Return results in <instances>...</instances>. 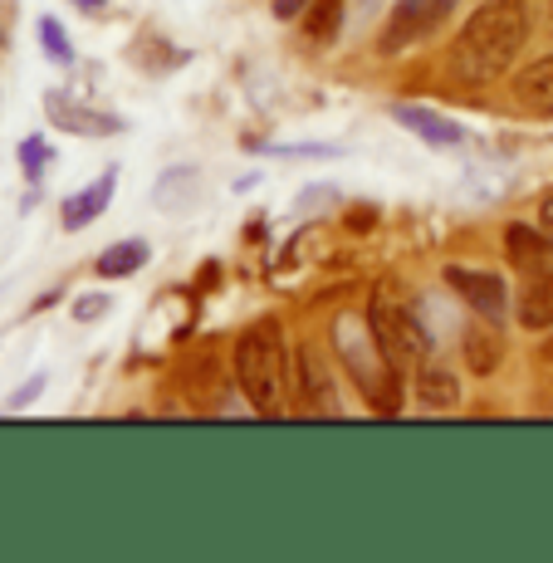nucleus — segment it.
<instances>
[{
    "label": "nucleus",
    "instance_id": "27",
    "mask_svg": "<svg viewBox=\"0 0 553 563\" xmlns=\"http://www.w3.org/2000/svg\"><path fill=\"white\" fill-rule=\"evenodd\" d=\"M79 10H99V5H108V0H74Z\"/></svg>",
    "mask_w": 553,
    "mask_h": 563
},
{
    "label": "nucleus",
    "instance_id": "23",
    "mask_svg": "<svg viewBox=\"0 0 553 563\" xmlns=\"http://www.w3.org/2000/svg\"><path fill=\"white\" fill-rule=\"evenodd\" d=\"M40 393H45V377H30V383H25V387H20V393H15V397H10V407H25V402H30V397H40Z\"/></svg>",
    "mask_w": 553,
    "mask_h": 563
},
{
    "label": "nucleus",
    "instance_id": "19",
    "mask_svg": "<svg viewBox=\"0 0 553 563\" xmlns=\"http://www.w3.org/2000/svg\"><path fill=\"white\" fill-rule=\"evenodd\" d=\"M40 45H45V54L54 64H74V45H69V35H64V25L54 15L40 20Z\"/></svg>",
    "mask_w": 553,
    "mask_h": 563
},
{
    "label": "nucleus",
    "instance_id": "3",
    "mask_svg": "<svg viewBox=\"0 0 553 563\" xmlns=\"http://www.w3.org/2000/svg\"><path fill=\"white\" fill-rule=\"evenodd\" d=\"M235 377H241V393L251 397L259 417H279L285 411V358H279L275 323L245 329L241 349H235Z\"/></svg>",
    "mask_w": 553,
    "mask_h": 563
},
{
    "label": "nucleus",
    "instance_id": "22",
    "mask_svg": "<svg viewBox=\"0 0 553 563\" xmlns=\"http://www.w3.org/2000/svg\"><path fill=\"white\" fill-rule=\"evenodd\" d=\"M333 201H339V191H333V187H319V191H303V197H299V206H303V211H309V206H333Z\"/></svg>",
    "mask_w": 553,
    "mask_h": 563
},
{
    "label": "nucleus",
    "instance_id": "14",
    "mask_svg": "<svg viewBox=\"0 0 553 563\" xmlns=\"http://www.w3.org/2000/svg\"><path fill=\"white\" fill-rule=\"evenodd\" d=\"M417 402L431 407V411L461 407V383H455L451 367H436V363H421L417 367Z\"/></svg>",
    "mask_w": 553,
    "mask_h": 563
},
{
    "label": "nucleus",
    "instance_id": "5",
    "mask_svg": "<svg viewBox=\"0 0 553 563\" xmlns=\"http://www.w3.org/2000/svg\"><path fill=\"white\" fill-rule=\"evenodd\" d=\"M451 5L455 0H397L387 25H383V35H377V54L392 59V54L411 49L421 35H431V30L441 25V15H451Z\"/></svg>",
    "mask_w": 553,
    "mask_h": 563
},
{
    "label": "nucleus",
    "instance_id": "21",
    "mask_svg": "<svg viewBox=\"0 0 553 563\" xmlns=\"http://www.w3.org/2000/svg\"><path fill=\"white\" fill-rule=\"evenodd\" d=\"M20 162H25V172H30V177H40V167H45V162H49V147L40 143V137H30V143L20 147Z\"/></svg>",
    "mask_w": 553,
    "mask_h": 563
},
{
    "label": "nucleus",
    "instance_id": "7",
    "mask_svg": "<svg viewBox=\"0 0 553 563\" xmlns=\"http://www.w3.org/2000/svg\"><path fill=\"white\" fill-rule=\"evenodd\" d=\"M505 255H509V265H515L524 279L553 275V235H549V231L509 225V231H505Z\"/></svg>",
    "mask_w": 553,
    "mask_h": 563
},
{
    "label": "nucleus",
    "instance_id": "17",
    "mask_svg": "<svg viewBox=\"0 0 553 563\" xmlns=\"http://www.w3.org/2000/svg\"><path fill=\"white\" fill-rule=\"evenodd\" d=\"M147 265V241H118L99 255V275L103 279H123V275H137Z\"/></svg>",
    "mask_w": 553,
    "mask_h": 563
},
{
    "label": "nucleus",
    "instance_id": "28",
    "mask_svg": "<svg viewBox=\"0 0 553 563\" xmlns=\"http://www.w3.org/2000/svg\"><path fill=\"white\" fill-rule=\"evenodd\" d=\"M549 30H553V0H549Z\"/></svg>",
    "mask_w": 553,
    "mask_h": 563
},
{
    "label": "nucleus",
    "instance_id": "16",
    "mask_svg": "<svg viewBox=\"0 0 553 563\" xmlns=\"http://www.w3.org/2000/svg\"><path fill=\"white\" fill-rule=\"evenodd\" d=\"M343 5H349V0H309V5H303V30H309L313 45H333V40H339Z\"/></svg>",
    "mask_w": 553,
    "mask_h": 563
},
{
    "label": "nucleus",
    "instance_id": "10",
    "mask_svg": "<svg viewBox=\"0 0 553 563\" xmlns=\"http://www.w3.org/2000/svg\"><path fill=\"white\" fill-rule=\"evenodd\" d=\"M49 108V118L64 128V133H89V137H113V133H123V123H118L113 113H93V108H74L69 99H64L59 89L45 99Z\"/></svg>",
    "mask_w": 553,
    "mask_h": 563
},
{
    "label": "nucleus",
    "instance_id": "9",
    "mask_svg": "<svg viewBox=\"0 0 553 563\" xmlns=\"http://www.w3.org/2000/svg\"><path fill=\"white\" fill-rule=\"evenodd\" d=\"M295 377H299V402L309 411H323V417H329V411H333V383H329V367H323V358H319V349H313V343H303V349H299Z\"/></svg>",
    "mask_w": 553,
    "mask_h": 563
},
{
    "label": "nucleus",
    "instance_id": "25",
    "mask_svg": "<svg viewBox=\"0 0 553 563\" xmlns=\"http://www.w3.org/2000/svg\"><path fill=\"white\" fill-rule=\"evenodd\" d=\"M269 5H275V20H295V15H303L309 0H269Z\"/></svg>",
    "mask_w": 553,
    "mask_h": 563
},
{
    "label": "nucleus",
    "instance_id": "15",
    "mask_svg": "<svg viewBox=\"0 0 553 563\" xmlns=\"http://www.w3.org/2000/svg\"><path fill=\"white\" fill-rule=\"evenodd\" d=\"M515 313H519V323H524V329H534V333L553 329V275H534V279H529V285L519 289Z\"/></svg>",
    "mask_w": 553,
    "mask_h": 563
},
{
    "label": "nucleus",
    "instance_id": "11",
    "mask_svg": "<svg viewBox=\"0 0 553 563\" xmlns=\"http://www.w3.org/2000/svg\"><path fill=\"white\" fill-rule=\"evenodd\" d=\"M392 118H397V123H407L411 133H417L421 143H431V147H461V143H465L461 128H455L451 118L431 113V108H411V103H402V108H392Z\"/></svg>",
    "mask_w": 553,
    "mask_h": 563
},
{
    "label": "nucleus",
    "instance_id": "4",
    "mask_svg": "<svg viewBox=\"0 0 553 563\" xmlns=\"http://www.w3.org/2000/svg\"><path fill=\"white\" fill-rule=\"evenodd\" d=\"M367 323H373V333H377V343H383V353H387V363L397 367V373H417L421 363H427V349H431V333L421 329V319L411 313L402 299H392L383 289V295L373 299V313H367Z\"/></svg>",
    "mask_w": 553,
    "mask_h": 563
},
{
    "label": "nucleus",
    "instance_id": "20",
    "mask_svg": "<svg viewBox=\"0 0 553 563\" xmlns=\"http://www.w3.org/2000/svg\"><path fill=\"white\" fill-rule=\"evenodd\" d=\"M108 305H113L108 295H89V299H79V305H74V319L93 323V319H103V313H108Z\"/></svg>",
    "mask_w": 553,
    "mask_h": 563
},
{
    "label": "nucleus",
    "instance_id": "18",
    "mask_svg": "<svg viewBox=\"0 0 553 563\" xmlns=\"http://www.w3.org/2000/svg\"><path fill=\"white\" fill-rule=\"evenodd\" d=\"M157 206H167V211H181L191 197H197V177H191L187 167H177V172H167V181H157Z\"/></svg>",
    "mask_w": 553,
    "mask_h": 563
},
{
    "label": "nucleus",
    "instance_id": "1",
    "mask_svg": "<svg viewBox=\"0 0 553 563\" xmlns=\"http://www.w3.org/2000/svg\"><path fill=\"white\" fill-rule=\"evenodd\" d=\"M529 30H534V5L529 0H485L461 25L451 45V69L461 84H490L509 74V64L524 54Z\"/></svg>",
    "mask_w": 553,
    "mask_h": 563
},
{
    "label": "nucleus",
    "instance_id": "6",
    "mask_svg": "<svg viewBox=\"0 0 553 563\" xmlns=\"http://www.w3.org/2000/svg\"><path fill=\"white\" fill-rule=\"evenodd\" d=\"M446 285H451L455 295H461L475 313H480V319H495V323L505 319L509 295H505V279H500V275H490V269H461V265H451V269H446Z\"/></svg>",
    "mask_w": 553,
    "mask_h": 563
},
{
    "label": "nucleus",
    "instance_id": "26",
    "mask_svg": "<svg viewBox=\"0 0 553 563\" xmlns=\"http://www.w3.org/2000/svg\"><path fill=\"white\" fill-rule=\"evenodd\" d=\"M539 231H549V235H553V191H549L544 201H539Z\"/></svg>",
    "mask_w": 553,
    "mask_h": 563
},
{
    "label": "nucleus",
    "instance_id": "8",
    "mask_svg": "<svg viewBox=\"0 0 553 563\" xmlns=\"http://www.w3.org/2000/svg\"><path fill=\"white\" fill-rule=\"evenodd\" d=\"M461 353H465V367H471L475 377L500 373V363H505V333L495 329V319L471 323V329H465V339H461Z\"/></svg>",
    "mask_w": 553,
    "mask_h": 563
},
{
    "label": "nucleus",
    "instance_id": "2",
    "mask_svg": "<svg viewBox=\"0 0 553 563\" xmlns=\"http://www.w3.org/2000/svg\"><path fill=\"white\" fill-rule=\"evenodd\" d=\"M333 349H339V358H343V367H349L353 387L363 393L367 407L383 411V417H397V411H402V383H397V367L387 363L373 323L343 313V319L333 323Z\"/></svg>",
    "mask_w": 553,
    "mask_h": 563
},
{
    "label": "nucleus",
    "instance_id": "12",
    "mask_svg": "<svg viewBox=\"0 0 553 563\" xmlns=\"http://www.w3.org/2000/svg\"><path fill=\"white\" fill-rule=\"evenodd\" d=\"M113 181H118V167H108L93 187H84L79 197L64 201V231H84V225L99 221V211L108 206V197H113Z\"/></svg>",
    "mask_w": 553,
    "mask_h": 563
},
{
    "label": "nucleus",
    "instance_id": "13",
    "mask_svg": "<svg viewBox=\"0 0 553 563\" xmlns=\"http://www.w3.org/2000/svg\"><path fill=\"white\" fill-rule=\"evenodd\" d=\"M515 99H519V108H529V113H539V118L553 113V54L539 59V64H529V69L519 74Z\"/></svg>",
    "mask_w": 553,
    "mask_h": 563
},
{
    "label": "nucleus",
    "instance_id": "24",
    "mask_svg": "<svg viewBox=\"0 0 553 563\" xmlns=\"http://www.w3.org/2000/svg\"><path fill=\"white\" fill-rule=\"evenodd\" d=\"M377 225V216H373V206H357V216L349 211V231H373Z\"/></svg>",
    "mask_w": 553,
    "mask_h": 563
}]
</instances>
